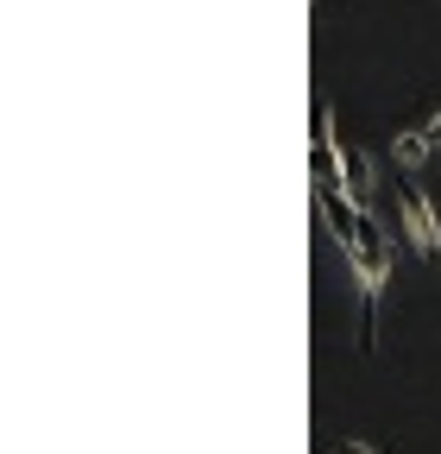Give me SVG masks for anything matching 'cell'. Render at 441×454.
<instances>
[{"instance_id": "obj_3", "label": "cell", "mask_w": 441, "mask_h": 454, "mask_svg": "<svg viewBox=\"0 0 441 454\" xmlns=\"http://www.w3.org/2000/svg\"><path fill=\"white\" fill-rule=\"evenodd\" d=\"M341 170H347V190H353L360 202H372V164H366V152H360L353 139H341Z\"/></svg>"}, {"instance_id": "obj_1", "label": "cell", "mask_w": 441, "mask_h": 454, "mask_svg": "<svg viewBox=\"0 0 441 454\" xmlns=\"http://www.w3.org/2000/svg\"><path fill=\"white\" fill-rule=\"evenodd\" d=\"M347 271H353V284H360V291H378V284H384V271H391V234L378 227V215H372V208L360 215V234H353Z\"/></svg>"}, {"instance_id": "obj_4", "label": "cell", "mask_w": 441, "mask_h": 454, "mask_svg": "<svg viewBox=\"0 0 441 454\" xmlns=\"http://www.w3.org/2000/svg\"><path fill=\"white\" fill-rule=\"evenodd\" d=\"M429 152H435V145H429V133H422V127H416V133H398V139H391V158H398L404 170H416V164H422Z\"/></svg>"}, {"instance_id": "obj_6", "label": "cell", "mask_w": 441, "mask_h": 454, "mask_svg": "<svg viewBox=\"0 0 441 454\" xmlns=\"http://www.w3.org/2000/svg\"><path fill=\"white\" fill-rule=\"evenodd\" d=\"M341 454H378V448H372V442H347Z\"/></svg>"}, {"instance_id": "obj_2", "label": "cell", "mask_w": 441, "mask_h": 454, "mask_svg": "<svg viewBox=\"0 0 441 454\" xmlns=\"http://www.w3.org/2000/svg\"><path fill=\"white\" fill-rule=\"evenodd\" d=\"M398 196H404V234H410V247H416L422 259H441V215H435L429 190H422V184H404Z\"/></svg>"}, {"instance_id": "obj_5", "label": "cell", "mask_w": 441, "mask_h": 454, "mask_svg": "<svg viewBox=\"0 0 441 454\" xmlns=\"http://www.w3.org/2000/svg\"><path fill=\"white\" fill-rule=\"evenodd\" d=\"M422 133H429V145L441 152V114H435V121H422Z\"/></svg>"}]
</instances>
